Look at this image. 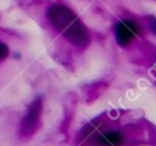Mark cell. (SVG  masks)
<instances>
[{"instance_id": "6da1fadb", "label": "cell", "mask_w": 156, "mask_h": 146, "mask_svg": "<svg viewBox=\"0 0 156 146\" xmlns=\"http://www.w3.org/2000/svg\"><path fill=\"white\" fill-rule=\"evenodd\" d=\"M50 25L66 43L84 50L91 43V33L73 9L64 3H54L46 11Z\"/></svg>"}, {"instance_id": "7a4b0ae2", "label": "cell", "mask_w": 156, "mask_h": 146, "mask_svg": "<svg viewBox=\"0 0 156 146\" xmlns=\"http://www.w3.org/2000/svg\"><path fill=\"white\" fill-rule=\"evenodd\" d=\"M142 35L141 23L134 18H122L113 26V37L120 48H129Z\"/></svg>"}, {"instance_id": "3957f363", "label": "cell", "mask_w": 156, "mask_h": 146, "mask_svg": "<svg viewBox=\"0 0 156 146\" xmlns=\"http://www.w3.org/2000/svg\"><path fill=\"white\" fill-rule=\"evenodd\" d=\"M43 108H44V102L41 98L33 99L32 103L28 106L24 117L21 120V127H20V132L24 138L30 137V135H33L36 132L41 120Z\"/></svg>"}, {"instance_id": "277c9868", "label": "cell", "mask_w": 156, "mask_h": 146, "mask_svg": "<svg viewBox=\"0 0 156 146\" xmlns=\"http://www.w3.org/2000/svg\"><path fill=\"white\" fill-rule=\"evenodd\" d=\"M93 143L95 146H124L126 134L118 128H106L95 132Z\"/></svg>"}, {"instance_id": "5b68a950", "label": "cell", "mask_w": 156, "mask_h": 146, "mask_svg": "<svg viewBox=\"0 0 156 146\" xmlns=\"http://www.w3.org/2000/svg\"><path fill=\"white\" fill-rule=\"evenodd\" d=\"M11 54V50H10V46L6 43V41L0 40V64L4 62Z\"/></svg>"}, {"instance_id": "8992f818", "label": "cell", "mask_w": 156, "mask_h": 146, "mask_svg": "<svg viewBox=\"0 0 156 146\" xmlns=\"http://www.w3.org/2000/svg\"><path fill=\"white\" fill-rule=\"evenodd\" d=\"M148 28H149L151 33L156 36V18H151L149 22H148Z\"/></svg>"}]
</instances>
